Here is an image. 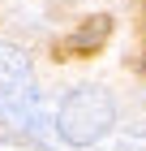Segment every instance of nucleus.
I'll return each instance as SVG.
<instances>
[{
	"label": "nucleus",
	"mask_w": 146,
	"mask_h": 151,
	"mask_svg": "<svg viewBox=\"0 0 146 151\" xmlns=\"http://www.w3.org/2000/svg\"><path fill=\"white\" fill-rule=\"evenodd\" d=\"M34 86V65L17 43H0V108L17 99V95Z\"/></svg>",
	"instance_id": "7ed1b4c3"
},
{
	"label": "nucleus",
	"mask_w": 146,
	"mask_h": 151,
	"mask_svg": "<svg viewBox=\"0 0 146 151\" xmlns=\"http://www.w3.org/2000/svg\"><path fill=\"white\" fill-rule=\"evenodd\" d=\"M108 35H112V17H103V13H95V17H86V22L69 35V52L73 56H90V52H99L103 43H108Z\"/></svg>",
	"instance_id": "20e7f679"
},
{
	"label": "nucleus",
	"mask_w": 146,
	"mask_h": 151,
	"mask_svg": "<svg viewBox=\"0 0 146 151\" xmlns=\"http://www.w3.org/2000/svg\"><path fill=\"white\" fill-rule=\"evenodd\" d=\"M0 151H52V147H43L34 138H0Z\"/></svg>",
	"instance_id": "423d86ee"
},
{
	"label": "nucleus",
	"mask_w": 146,
	"mask_h": 151,
	"mask_svg": "<svg viewBox=\"0 0 146 151\" xmlns=\"http://www.w3.org/2000/svg\"><path fill=\"white\" fill-rule=\"evenodd\" d=\"M95 151H146V134L137 125H116Z\"/></svg>",
	"instance_id": "39448f33"
},
{
	"label": "nucleus",
	"mask_w": 146,
	"mask_h": 151,
	"mask_svg": "<svg viewBox=\"0 0 146 151\" xmlns=\"http://www.w3.org/2000/svg\"><path fill=\"white\" fill-rule=\"evenodd\" d=\"M0 125L22 129L26 138L43 142V147H60V125H56V104L47 99L39 86H26L17 99L0 108Z\"/></svg>",
	"instance_id": "f03ea898"
},
{
	"label": "nucleus",
	"mask_w": 146,
	"mask_h": 151,
	"mask_svg": "<svg viewBox=\"0 0 146 151\" xmlns=\"http://www.w3.org/2000/svg\"><path fill=\"white\" fill-rule=\"evenodd\" d=\"M56 125L65 147H99L108 134L116 129V99L108 86H73L56 104Z\"/></svg>",
	"instance_id": "f257e3e1"
}]
</instances>
